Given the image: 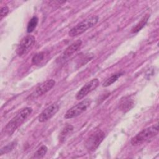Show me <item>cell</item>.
Wrapping results in <instances>:
<instances>
[{
	"instance_id": "6da1fadb",
	"label": "cell",
	"mask_w": 159,
	"mask_h": 159,
	"mask_svg": "<svg viewBox=\"0 0 159 159\" xmlns=\"http://www.w3.org/2000/svg\"><path fill=\"white\" fill-rule=\"evenodd\" d=\"M32 112V109L29 107H25L21 110L6 124L2 130L3 134L8 136L11 135L16 131V130L28 118V117L31 114Z\"/></svg>"
},
{
	"instance_id": "7a4b0ae2",
	"label": "cell",
	"mask_w": 159,
	"mask_h": 159,
	"mask_svg": "<svg viewBox=\"0 0 159 159\" xmlns=\"http://www.w3.org/2000/svg\"><path fill=\"white\" fill-rule=\"evenodd\" d=\"M158 130L159 127L158 124L147 127L132 137L130 143L134 146L140 145L156 136L158 133Z\"/></svg>"
},
{
	"instance_id": "3957f363",
	"label": "cell",
	"mask_w": 159,
	"mask_h": 159,
	"mask_svg": "<svg viewBox=\"0 0 159 159\" xmlns=\"http://www.w3.org/2000/svg\"><path fill=\"white\" fill-rule=\"evenodd\" d=\"M98 20L99 17L98 16H92L84 19L70 30L68 32L69 36L73 37L81 35L88 29L94 26L98 22Z\"/></svg>"
},
{
	"instance_id": "277c9868",
	"label": "cell",
	"mask_w": 159,
	"mask_h": 159,
	"mask_svg": "<svg viewBox=\"0 0 159 159\" xmlns=\"http://www.w3.org/2000/svg\"><path fill=\"white\" fill-rule=\"evenodd\" d=\"M105 137V133L100 129L96 130L87 139L84 143L86 148L89 152H93L99 146Z\"/></svg>"
},
{
	"instance_id": "5b68a950",
	"label": "cell",
	"mask_w": 159,
	"mask_h": 159,
	"mask_svg": "<svg viewBox=\"0 0 159 159\" xmlns=\"http://www.w3.org/2000/svg\"><path fill=\"white\" fill-rule=\"evenodd\" d=\"M91 104V100L86 99L69 109L65 114V119H72L76 117L84 112Z\"/></svg>"
},
{
	"instance_id": "8992f818",
	"label": "cell",
	"mask_w": 159,
	"mask_h": 159,
	"mask_svg": "<svg viewBox=\"0 0 159 159\" xmlns=\"http://www.w3.org/2000/svg\"><path fill=\"white\" fill-rule=\"evenodd\" d=\"M35 41V38L32 35H27L20 42L16 48V53L19 57L26 55L32 48Z\"/></svg>"
},
{
	"instance_id": "52a82bcc",
	"label": "cell",
	"mask_w": 159,
	"mask_h": 159,
	"mask_svg": "<svg viewBox=\"0 0 159 159\" xmlns=\"http://www.w3.org/2000/svg\"><path fill=\"white\" fill-rule=\"evenodd\" d=\"M55 84V81L53 79L47 80L45 81L40 83L37 86L34 91L27 98V99H34L40 96L43 95L49 91Z\"/></svg>"
},
{
	"instance_id": "ba28073f",
	"label": "cell",
	"mask_w": 159,
	"mask_h": 159,
	"mask_svg": "<svg viewBox=\"0 0 159 159\" xmlns=\"http://www.w3.org/2000/svg\"><path fill=\"white\" fill-rule=\"evenodd\" d=\"M99 81L98 78H94L86 83L77 93L76 95V99L80 100L84 98L89 93L94 90L99 85Z\"/></svg>"
},
{
	"instance_id": "9c48e42d",
	"label": "cell",
	"mask_w": 159,
	"mask_h": 159,
	"mask_svg": "<svg viewBox=\"0 0 159 159\" xmlns=\"http://www.w3.org/2000/svg\"><path fill=\"white\" fill-rule=\"evenodd\" d=\"M59 110V105L53 103L45 108L39 116L38 120L40 122H45L50 119Z\"/></svg>"
},
{
	"instance_id": "30bf717a",
	"label": "cell",
	"mask_w": 159,
	"mask_h": 159,
	"mask_svg": "<svg viewBox=\"0 0 159 159\" xmlns=\"http://www.w3.org/2000/svg\"><path fill=\"white\" fill-rule=\"evenodd\" d=\"M81 45H82V41L81 40H78L75 42H73V43H71L65 49V50L61 54V59L65 60L68 58L72 54L75 53L81 47Z\"/></svg>"
},
{
	"instance_id": "8fae6325",
	"label": "cell",
	"mask_w": 159,
	"mask_h": 159,
	"mask_svg": "<svg viewBox=\"0 0 159 159\" xmlns=\"http://www.w3.org/2000/svg\"><path fill=\"white\" fill-rule=\"evenodd\" d=\"M150 17V15L147 14L145 15L140 20V22H139L134 27H133L131 29V32L134 34V33H137L139 31H140L147 24V22H148V20Z\"/></svg>"
},
{
	"instance_id": "7c38bea8",
	"label": "cell",
	"mask_w": 159,
	"mask_h": 159,
	"mask_svg": "<svg viewBox=\"0 0 159 159\" xmlns=\"http://www.w3.org/2000/svg\"><path fill=\"white\" fill-rule=\"evenodd\" d=\"M123 74H124V73H122V72H119V73L113 74L112 75H111L110 77L107 78L104 81V83H102V86H104V87L109 86L110 85L113 84L114 82H116L118 80V78L119 77H120Z\"/></svg>"
},
{
	"instance_id": "4fadbf2b",
	"label": "cell",
	"mask_w": 159,
	"mask_h": 159,
	"mask_svg": "<svg viewBox=\"0 0 159 159\" xmlns=\"http://www.w3.org/2000/svg\"><path fill=\"white\" fill-rule=\"evenodd\" d=\"M47 147L45 145H42L40 147H39L37 150L34 153V155L32 157V158H43L47 152Z\"/></svg>"
},
{
	"instance_id": "5bb4252c",
	"label": "cell",
	"mask_w": 159,
	"mask_h": 159,
	"mask_svg": "<svg viewBox=\"0 0 159 159\" xmlns=\"http://www.w3.org/2000/svg\"><path fill=\"white\" fill-rule=\"evenodd\" d=\"M38 24V18L36 16H33L28 22L27 27V32L31 33L35 29Z\"/></svg>"
},
{
	"instance_id": "9a60e30c",
	"label": "cell",
	"mask_w": 159,
	"mask_h": 159,
	"mask_svg": "<svg viewBox=\"0 0 159 159\" xmlns=\"http://www.w3.org/2000/svg\"><path fill=\"white\" fill-rule=\"evenodd\" d=\"M45 57V53L43 52H39L37 53H36L32 59V63L34 65H39L44 59Z\"/></svg>"
},
{
	"instance_id": "2e32d148",
	"label": "cell",
	"mask_w": 159,
	"mask_h": 159,
	"mask_svg": "<svg viewBox=\"0 0 159 159\" xmlns=\"http://www.w3.org/2000/svg\"><path fill=\"white\" fill-rule=\"evenodd\" d=\"M16 145V143L15 142H12L10 143L7 144V145L3 147L2 148H1L0 155H2L5 153H9V152H11L14 148Z\"/></svg>"
},
{
	"instance_id": "e0dca14e",
	"label": "cell",
	"mask_w": 159,
	"mask_h": 159,
	"mask_svg": "<svg viewBox=\"0 0 159 159\" xmlns=\"http://www.w3.org/2000/svg\"><path fill=\"white\" fill-rule=\"evenodd\" d=\"M73 129V127L71 125H66L60 134V140H65L66 137L70 133Z\"/></svg>"
},
{
	"instance_id": "ac0fdd59",
	"label": "cell",
	"mask_w": 159,
	"mask_h": 159,
	"mask_svg": "<svg viewBox=\"0 0 159 159\" xmlns=\"http://www.w3.org/2000/svg\"><path fill=\"white\" fill-rule=\"evenodd\" d=\"M9 7L7 6H4L1 8V13H0V19L2 20L9 12Z\"/></svg>"
},
{
	"instance_id": "d6986e66",
	"label": "cell",
	"mask_w": 159,
	"mask_h": 159,
	"mask_svg": "<svg viewBox=\"0 0 159 159\" xmlns=\"http://www.w3.org/2000/svg\"><path fill=\"white\" fill-rule=\"evenodd\" d=\"M132 102L130 101L129 100H127L125 101H124L123 103H122L121 106H120V108L122 110H125V109H127V110H130V106L131 104H132Z\"/></svg>"
}]
</instances>
